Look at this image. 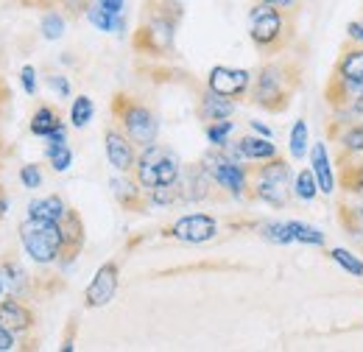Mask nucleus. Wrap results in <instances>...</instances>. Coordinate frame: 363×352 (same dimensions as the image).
<instances>
[{
    "instance_id": "40",
    "label": "nucleus",
    "mask_w": 363,
    "mask_h": 352,
    "mask_svg": "<svg viewBox=\"0 0 363 352\" xmlns=\"http://www.w3.org/2000/svg\"><path fill=\"white\" fill-rule=\"evenodd\" d=\"M48 84H50V89H56L62 98H67V95H70V84H67V79H65V76H50V79H48Z\"/></svg>"
},
{
    "instance_id": "5",
    "label": "nucleus",
    "mask_w": 363,
    "mask_h": 352,
    "mask_svg": "<svg viewBox=\"0 0 363 352\" xmlns=\"http://www.w3.org/2000/svg\"><path fill=\"white\" fill-rule=\"evenodd\" d=\"M291 193H294L291 165L279 154L266 160V163L249 165V199H257L269 207L282 210V207H288Z\"/></svg>"
},
{
    "instance_id": "42",
    "label": "nucleus",
    "mask_w": 363,
    "mask_h": 352,
    "mask_svg": "<svg viewBox=\"0 0 363 352\" xmlns=\"http://www.w3.org/2000/svg\"><path fill=\"white\" fill-rule=\"evenodd\" d=\"M98 6H104L106 11H112V14H123V6H126V0H95Z\"/></svg>"
},
{
    "instance_id": "3",
    "label": "nucleus",
    "mask_w": 363,
    "mask_h": 352,
    "mask_svg": "<svg viewBox=\"0 0 363 352\" xmlns=\"http://www.w3.org/2000/svg\"><path fill=\"white\" fill-rule=\"evenodd\" d=\"M249 37L266 56H279L294 40V9H279L257 0L249 11Z\"/></svg>"
},
{
    "instance_id": "36",
    "label": "nucleus",
    "mask_w": 363,
    "mask_h": 352,
    "mask_svg": "<svg viewBox=\"0 0 363 352\" xmlns=\"http://www.w3.org/2000/svg\"><path fill=\"white\" fill-rule=\"evenodd\" d=\"M235 129V123L232 121H216V123H207V140L216 145V148H224L229 143V134Z\"/></svg>"
},
{
    "instance_id": "31",
    "label": "nucleus",
    "mask_w": 363,
    "mask_h": 352,
    "mask_svg": "<svg viewBox=\"0 0 363 352\" xmlns=\"http://www.w3.org/2000/svg\"><path fill=\"white\" fill-rule=\"evenodd\" d=\"M330 260L338 263L344 271H350L352 277H363V258H358L355 252H350V249H344V246L330 249Z\"/></svg>"
},
{
    "instance_id": "9",
    "label": "nucleus",
    "mask_w": 363,
    "mask_h": 352,
    "mask_svg": "<svg viewBox=\"0 0 363 352\" xmlns=\"http://www.w3.org/2000/svg\"><path fill=\"white\" fill-rule=\"evenodd\" d=\"M324 101L335 112V118H361L363 115V84L347 82L341 76H330L324 87Z\"/></svg>"
},
{
    "instance_id": "39",
    "label": "nucleus",
    "mask_w": 363,
    "mask_h": 352,
    "mask_svg": "<svg viewBox=\"0 0 363 352\" xmlns=\"http://www.w3.org/2000/svg\"><path fill=\"white\" fill-rule=\"evenodd\" d=\"M17 347V339H14V333L6 327V324H0V352H9Z\"/></svg>"
},
{
    "instance_id": "33",
    "label": "nucleus",
    "mask_w": 363,
    "mask_h": 352,
    "mask_svg": "<svg viewBox=\"0 0 363 352\" xmlns=\"http://www.w3.org/2000/svg\"><path fill=\"white\" fill-rule=\"evenodd\" d=\"M48 163H50V168L56 171V174H65L67 168H70V163H73V151L67 148V143H48Z\"/></svg>"
},
{
    "instance_id": "20",
    "label": "nucleus",
    "mask_w": 363,
    "mask_h": 352,
    "mask_svg": "<svg viewBox=\"0 0 363 352\" xmlns=\"http://www.w3.org/2000/svg\"><path fill=\"white\" fill-rule=\"evenodd\" d=\"M338 185L347 196L363 199V157H344L338 154Z\"/></svg>"
},
{
    "instance_id": "38",
    "label": "nucleus",
    "mask_w": 363,
    "mask_h": 352,
    "mask_svg": "<svg viewBox=\"0 0 363 352\" xmlns=\"http://www.w3.org/2000/svg\"><path fill=\"white\" fill-rule=\"evenodd\" d=\"M20 79H23V89H26L28 95L37 92V70H34L31 65H26V67L20 70Z\"/></svg>"
},
{
    "instance_id": "26",
    "label": "nucleus",
    "mask_w": 363,
    "mask_h": 352,
    "mask_svg": "<svg viewBox=\"0 0 363 352\" xmlns=\"http://www.w3.org/2000/svg\"><path fill=\"white\" fill-rule=\"evenodd\" d=\"M59 126H65L62 123V115H59V109H53V106H37V112L31 115V134H37V137H48V134H53Z\"/></svg>"
},
{
    "instance_id": "7",
    "label": "nucleus",
    "mask_w": 363,
    "mask_h": 352,
    "mask_svg": "<svg viewBox=\"0 0 363 352\" xmlns=\"http://www.w3.org/2000/svg\"><path fill=\"white\" fill-rule=\"evenodd\" d=\"M132 174H135V179L145 190H151V187H157V185L179 182L182 163L171 148L154 143V145H148V148H140Z\"/></svg>"
},
{
    "instance_id": "19",
    "label": "nucleus",
    "mask_w": 363,
    "mask_h": 352,
    "mask_svg": "<svg viewBox=\"0 0 363 352\" xmlns=\"http://www.w3.org/2000/svg\"><path fill=\"white\" fill-rule=\"evenodd\" d=\"M311 171L316 176L318 190L324 196H333L335 193V168H333V160H330L324 143H313V148H311Z\"/></svg>"
},
{
    "instance_id": "15",
    "label": "nucleus",
    "mask_w": 363,
    "mask_h": 352,
    "mask_svg": "<svg viewBox=\"0 0 363 352\" xmlns=\"http://www.w3.org/2000/svg\"><path fill=\"white\" fill-rule=\"evenodd\" d=\"M59 226H62V260L59 265H70L79 255H82V249H84V221L82 216L70 207L67 213H65V219L59 221Z\"/></svg>"
},
{
    "instance_id": "46",
    "label": "nucleus",
    "mask_w": 363,
    "mask_h": 352,
    "mask_svg": "<svg viewBox=\"0 0 363 352\" xmlns=\"http://www.w3.org/2000/svg\"><path fill=\"white\" fill-rule=\"evenodd\" d=\"M11 98V89L6 87V82H3V76H0V101H9Z\"/></svg>"
},
{
    "instance_id": "27",
    "label": "nucleus",
    "mask_w": 363,
    "mask_h": 352,
    "mask_svg": "<svg viewBox=\"0 0 363 352\" xmlns=\"http://www.w3.org/2000/svg\"><path fill=\"white\" fill-rule=\"evenodd\" d=\"M257 232H260L266 241L277 243V246L294 243V232H291V224H288V221H263V224H257Z\"/></svg>"
},
{
    "instance_id": "21",
    "label": "nucleus",
    "mask_w": 363,
    "mask_h": 352,
    "mask_svg": "<svg viewBox=\"0 0 363 352\" xmlns=\"http://www.w3.org/2000/svg\"><path fill=\"white\" fill-rule=\"evenodd\" d=\"M238 151L246 163H266L277 157V145L272 143V137H263V134H246L238 140Z\"/></svg>"
},
{
    "instance_id": "14",
    "label": "nucleus",
    "mask_w": 363,
    "mask_h": 352,
    "mask_svg": "<svg viewBox=\"0 0 363 352\" xmlns=\"http://www.w3.org/2000/svg\"><path fill=\"white\" fill-rule=\"evenodd\" d=\"M109 187H112V196L115 202L123 207V210H132V213H143L151 202H148V190L135 179V174H121L109 179Z\"/></svg>"
},
{
    "instance_id": "22",
    "label": "nucleus",
    "mask_w": 363,
    "mask_h": 352,
    "mask_svg": "<svg viewBox=\"0 0 363 352\" xmlns=\"http://www.w3.org/2000/svg\"><path fill=\"white\" fill-rule=\"evenodd\" d=\"M333 73L341 76V79H347V82H361L363 84V45L344 48V53L338 56Z\"/></svg>"
},
{
    "instance_id": "44",
    "label": "nucleus",
    "mask_w": 363,
    "mask_h": 352,
    "mask_svg": "<svg viewBox=\"0 0 363 352\" xmlns=\"http://www.w3.org/2000/svg\"><path fill=\"white\" fill-rule=\"evenodd\" d=\"M252 129H255L257 134H263V137H272V129H269V126H263L260 121H252Z\"/></svg>"
},
{
    "instance_id": "41",
    "label": "nucleus",
    "mask_w": 363,
    "mask_h": 352,
    "mask_svg": "<svg viewBox=\"0 0 363 352\" xmlns=\"http://www.w3.org/2000/svg\"><path fill=\"white\" fill-rule=\"evenodd\" d=\"M347 37L355 45H363V20H352V23L347 26Z\"/></svg>"
},
{
    "instance_id": "8",
    "label": "nucleus",
    "mask_w": 363,
    "mask_h": 352,
    "mask_svg": "<svg viewBox=\"0 0 363 352\" xmlns=\"http://www.w3.org/2000/svg\"><path fill=\"white\" fill-rule=\"evenodd\" d=\"M201 165L210 171L216 179V185L229 193L232 199H246L249 196V165H243V160H235L227 148H216L210 154H204Z\"/></svg>"
},
{
    "instance_id": "45",
    "label": "nucleus",
    "mask_w": 363,
    "mask_h": 352,
    "mask_svg": "<svg viewBox=\"0 0 363 352\" xmlns=\"http://www.w3.org/2000/svg\"><path fill=\"white\" fill-rule=\"evenodd\" d=\"M266 3H272V6H279V9H294V6H296V0H266Z\"/></svg>"
},
{
    "instance_id": "47",
    "label": "nucleus",
    "mask_w": 363,
    "mask_h": 352,
    "mask_svg": "<svg viewBox=\"0 0 363 352\" xmlns=\"http://www.w3.org/2000/svg\"><path fill=\"white\" fill-rule=\"evenodd\" d=\"M0 294H3V274H0Z\"/></svg>"
},
{
    "instance_id": "49",
    "label": "nucleus",
    "mask_w": 363,
    "mask_h": 352,
    "mask_svg": "<svg viewBox=\"0 0 363 352\" xmlns=\"http://www.w3.org/2000/svg\"><path fill=\"white\" fill-rule=\"evenodd\" d=\"M0 151H3V143H0Z\"/></svg>"
},
{
    "instance_id": "37",
    "label": "nucleus",
    "mask_w": 363,
    "mask_h": 352,
    "mask_svg": "<svg viewBox=\"0 0 363 352\" xmlns=\"http://www.w3.org/2000/svg\"><path fill=\"white\" fill-rule=\"evenodd\" d=\"M20 182L26 185V187H40L43 185V171H40V165H23L20 168Z\"/></svg>"
},
{
    "instance_id": "32",
    "label": "nucleus",
    "mask_w": 363,
    "mask_h": 352,
    "mask_svg": "<svg viewBox=\"0 0 363 352\" xmlns=\"http://www.w3.org/2000/svg\"><path fill=\"white\" fill-rule=\"evenodd\" d=\"M92 115H95L92 98L90 95H79V98L73 101V106H70V123H73L76 129H84L92 121Z\"/></svg>"
},
{
    "instance_id": "48",
    "label": "nucleus",
    "mask_w": 363,
    "mask_h": 352,
    "mask_svg": "<svg viewBox=\"0 0 363 352\" xmlns=\"http://www.w3.org/2000/svg\"><path fill=\"white\" fill-rule=\"evenodd\" d=\"M3 104H6V101H0V115H3Z\"/></svg>"
},
{
    "instance_id": "28",
    "label": "nucleus",
    "mask_w": 363,
    "mask_h": 352,
    "mask_svg": "<svg viewBox=\"0 0 363 352\" xmlns=\"http://www.w3.org/2000/svg\"><path fill=\"white\" fill-rule=\"evenodd\" d=\"M148 202H151L154 207H171V204L182 202L179 182H171V185H157V187H151V190H148Z\"/></svg>"
},
{
    "instance_id": "17",
    "label": "nucleus",
    "mask_w": 363,
    "mask_h": 352,
    "mask_svg": "<svg viewBox=\"0 0 363 352\" xmlns=\"http://www.w3.org/2000/svg\"><path fill=\"white\" fill-rule=\"evenodd\" d=\"M0 324H6L14 336H26L37 324V313L28 308L20 297H9L0 302Z\"/></svg>"
},
{
    "instance_id": "2",
    "label": "nucleus",
    "mask_w": 363,
    "mask_h": 352,
    "mask_svg": "<svg viewBox=\"0 0 363 352\" xmlns=\"http://www.w3.org/2000/svg\"><path fill=\"white\" fill-rule=\"evenodd\" d=\"M179 23V0H148L145 3V17H143L140 28L132 37L135 50L137 53H148V56H168V53H174Z\"/></svg>"
},
{
    "instance_id": "18",
    "label": "nucleus",
    "mask_w": 363,
    "mask_h": 352,
    "mask_svg": "<svg viewBox=\"0 0 363 352\" xmlns=\"http://www.w3.org/2000/svg\"><path fill=\"white\" fill-rule=\"evenodd\" d=\"M196 115L204 121V123H216V121H227L235 115V101L224 98L213 89H204L201 98H199V106H196Z\"/></svg>"
},
{
    "instance_id": "24",
    "label": "nucleus",
    "mask_w": 363,
    "mask_h": 352,
    "mask_svg": "<svg viewBox=\"0 0 363 352\" xmlns=\"http://www.w3.org/2000/svg\"><path fill=\"white\" fill-rule=\"evenodd\" d=\"M0 274H3V282L9 285L11 297H23V294H28V291L34 288L31 280H28V274L20 268V263H14V260H3Z\"/></svg>"
},
{
    "instance_id": "13",
    "label": "nucleus",
    "mask_w": 363,
    "mask_h": 352,
    "mask_svg": "<svg viewBox=\"0 0 363 352\" xmlns=\"http://www.w3.org/2000/svg\"><path fill=\"white\" fill-rule=\"evenodd\" d=\"M104 148H106V160L118 174H132L137 163V145L126 137L121 126H109L104 132Z\"/></svg>"
},
{
    "instance_id": "6",
    "label": "nucleus",
    "mask_w": 363,
    "mask_h": 352,
    "mask_svg": "<svg viewBox=\"0 0 363 352\" xmlns=\"http://www.w3.org/2000/svg\"><path fill=\"white\" fill-rule=\"evenodd\" d=\"M20 241L26 255L37 265H50L62 260V226L56 221L26 219L20 224Z\"/></svg>"
},
{
    "instance_id": "11",
    "label": "nucleus",
    "mask_w": 363,
    "mask_h": 352,
    "mask_svg": "<svg viewBox=\"0 0 363 352\" xmlns=\"http://www.w3.org/2000/svg\"><path fill=\"white\" fill-rule=\"evenodd\" d=\"M252 73L246 67H227V65H216L207 76V89L224 95V98H246L249 89H252Z\"/></svg>"
},
{
    "instance_id": "4",
    "label": "nucleus",
    "mask_w": 363,
    "mask_h": 352,
    "mask_svg": "<svg viewBox=\"0 0 363 352\" xmlns=\"http://www.w3.org/2000/svg\"><path fill=\"white\" fill-rule=\"evenodd\" d=\"M109 109H112L115 126H121L137 148H148V145L157 143L160 121H157V115L148 104H143L140 98L129 95V92H115Z\"/></svg>"
},
{
    "instance_id": "35",
    "label": "nucleus",
    "mask_w": 363,
    "mask_h": 352,
    "mask_svg": "<svg viewBox=\"0 0 363 352\" xmlns=\"http://www.w3.org/2000/svg\"><path fill=\"white\" fill-rule=\"evenodd\" d=\"M65 34V14L50 9L45 17H43V37L45 40H59Z\"/></svg>"
},
{
    "instance_id": "23",
    "label": "nucleus",
    "mask_w": 363,
    "mask_h": 352,
    "mask_svg": "<svg viewBox=\"0 0 363 352\" xmlns=\"http://www.w3.org/2000/svg\"><path fill=\"white\" fill-rule=\"evenodd\" d=\"M70 207L65 204V199L62 196H45V199H34L31 204H28V219H40V221H59L65 219V213H67Z\"/></svg>"
},
{
    "instance_id": "34",
    "label": "nucleus",
    "mask_w": 363,
    "mask_h": 352,
    "mask_svg": "<svg viewBox=\"0 0 363 352\" xmlns=\"http://www.w3.org/2000/svg\"><path fill=\"white\" fill-rule=\"evenodd\" d=\"M305 151H308V123H305V118H299L291 129V157L305 160Z\"/></svg>"
},
{
    "instance_id": "12",
    "label": "nucleus",
    "mask_w": 363,
    "mask_h": 352,
    "mask_svg": "<svg viewBox=\"0 0 363 352\" xmlns=\"http://www.w3.org/2000/svg\"><path fill=\"white\" fill-rule=\"evenodd\" d=\"M118 285H121V265L115 263V260H109V263H104L95 271L92 282L87 285V291H84V308L90 310L106 308L115 299Z\"/></svg>"
},
{
    "instance_id": "16",
    "label": "nucleus",
    "mask_w": 363,
    "mask_h": 352,
    "mask_svg": "<svg viewBox=\"0 0 363 352\" xmlns=\"http://www.w3.org/2000/svg\"><path fill=\"white\" fill-rule=\"evenodd\" d=\"M330 137L338 143L344 157H363V121L335 118L330 126Z\"/></svg>"
},
{
    "instance_id": "43",
    "label": "nucleus",
    "mask_w": 363,
    "mask_h": 352,
    "mask_svg": "<svg viewBox=\"0 0 363 352\" xmlns=\"http://www.w3.org/2000/svg\"><path fill=\"white\" fill-rule=\"evenodd\" d=\"M6 210H9V196H6V190H3V185H0V219L6 216Z\"/></svg>"
},
{
    "instance_id": "25",
    "label": "nucleus",
    "mask_w": 363,
    "mask_h": 352,
    "mask_svg": "<svg viewBox=\"0 0 363 352\" xmlns=\"http://www.w3.org/2000/svg\"><path fill=\"white\" fill-rule=\"evenodd\" d=\"M87 20H90L98 31H109V34H121V31L126 28L123 14H112V11H106L104 6H98V3H90Z\"/></svg>"
},
{
    "instance_id": "30",
    "label": "nucleus",
    "mask_w": 363,
    "mask_h": 352,
    "mask_svg": "<svg viewBox=\"0 0 363 352\" xmlns=\"http://www.w3.org/2000/svg\"><path fill=\"white\" fill-rule=\"evenodd\" d=\"M318 193V182L316 176H313V171L308 168V171H299L296 174V179H294V196L296 199H302V202H313Z\"/></svg>"
},
{
    "instance_id": "29",
    "label": "nucleus",
    "mask_w": 363,
    "mask_h": 352,
    "mask_svg": "<svg viewBox=\"0 0 363 352\" xmlns=\"http://www.w3.org/2000/svg\"><path fill=\"white\" fill-rule=\"evenodd\" d=\"M291 224V232H294V241L296 243H305V246H324V232L313 226V224H305V221H288Z\"/></svg>"
},
{
    "instance_id": "10",
    "label": "nucleus",
    "mask_w": 363,
    "mask_h": 352,
    "mask_svg": "<svg viewBox=\"0 0 363 352\" xmlns=\"http://www.w3.org/2000/svg\"><path fill=\"white\" fill-rule=\"evenodd\" d=\"M162 235L182 241V243H207L218 235V221L207 213H190V216L174 221Z\"/></svg>"
},
{
    "instance_id": "1",
    "label": "nucleus",
    "mask_w": 363,
    "mask_h": 352,
    "mask_svg": "<svg viewBox=\"0 0 363 352\" xmlns=\"http://www.w3.org/2000/svg\"><path fill=\"white\" fill-rule=\"evenodd\" d=\"M302 87V62L294 56L279 53L277 59L266 62L255 79H252V89H249V101L272 115H279L291 106V98L296 95V89Z\"/></svg>"
}]
</instances>
